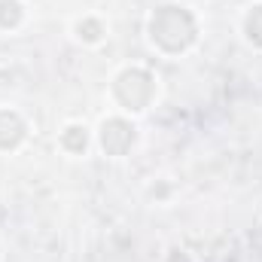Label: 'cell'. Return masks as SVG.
<instances>
[{
  "mask_svg": "<svg viewBox=\"0 0 262 262\" xmlns=\"http://www.w3.org/2000/svg\"><path fill=\"white\" fill-rule=\"evenodd\" d=\"M146 46L162 58H183L201 40V21L186 3H159L143 18Z\"/></svg>",
  "mask_w": 262,
  "mask_h": 262,
  "instance_id": "1",
  "label": "cell"
},
{
  "mask_svg": "<svg viewBox=\"0 0 262 262\" xmlns=\"http://www.w3.org/2000/svg\"><path fill=\"white\" fill-rule=\"evenodd\" d=\"M107 98L116 113H125L131 119L149 113L159 101V76L146 64H122L107 85Z\"/></svg>",
  "mask_w": 262,
  "mask_h": 262,
  "instance_id": "2",
  "label": "cell"
},
{
  "mask_svg": "<svg viewBox=\"0 0 262 262\" xmlns=\"http://www.w3.org/2000/svg\"><path fill=\"white\" fill-rule=\"evenodd\" d=\"M137 137V119L113 110L95 125V149L107 159H125L134 152Z\"/></svg>",
  "mask_w": 262,
  "mask_h": 262,
  "instance_id": "3",
  "label": "cell"
},
{
  "mask_svg": "<svg viewBox=\"0 0 262 262\" xmlns=\"http://www.w3.org/2000/svg\"><path fill=\"white\" fill-rule=\"evenodd\" d=\"M31 137V122L18 107L0 104V156H15Z\"/></svg>",
  "mask_w": 262,
  "mask_h": 262,
  "instance_id": "4",
  "label": "cell"
},
{
  "mask_svg": "<svg viewBox=\"0 0 262 262\" xmlns=\"http://www.w3.org/2000/svg\"><path fill=\"white\" fill-rule=\"evenodd\" d=\"M55 143L67 159H85L95 149V128H89L85 122H64L58 128Z\"/></svg>",
  "mask_w": 262,
  "mask_h": 262,
  "instance_id": "5",
  "label": "cell"
},
{
  "mask_svg": "<svg viewBox=\"0 0 262 262\" xmlns=\"http://www.w3.org/2000/svg\"><path fill=\"white\" fill-rule=\"evenodd\" d=\"M70 37H73L79 46H85V49H98L101 43H107L110 25H107V18L98 15V12H82V15H76V18L70 21Z\"/></svg>",
  "mask_w": 262,
  "mask_h": 262,
  "instance_id": "6",
  "label": "cell"
},
{
  "mask_svg": "<svg viewBox=\"0 0 262 262\" xmlns=\"http://www.w3.org/2000/svg\"><path fill=\"white\" fill-rule=\"evenodd\" d=\"M241 37L250 49L262 52V0H253L241 12Z\"/></svg>",
  "mask_w": 262,
  "mask_h": 262,
  "instance_id": "7",
  "label": "cell"
},
{
  "mask_svg": "<svg viewBox=\"0 0 262 262\" xmlns=\"http://www.w3.org/2000/svg\"><path fill=\"white\" fill-rule=\"evenodd\" d=\"M28 25L25 0H0V34H18Z\"/></svg>",
  "mask_w": 262,
  "mask_h": 262,
  "instance_id": "8",
  "label": "cell"
},
{
  "mask_svg": "<svg viewBox=\"0 0 262 262\" xmlns=\"http://www.w3.org/2000/svg\"><path fill=\"white\" fill-rule=\"evenodd\" d=\"M159 262H198V259L192 256L189 247H183V244H171V247H165V253H162V259Z\"/></svg>",
  "mask_w": 262,
  "mask_h": 262,
  "instance_id": "9",
  "label": "cell"
},
{
  "mask_svg": "<svg viewBox=\"0 0 262 262\" xmlns=\"http://www.w3.org/2000/svg\"><path fill=\"white\" fill-rule=\"evenodd\" d=\"M0 262H3V247H0Z\"/></svg>",
  "mask_w": 262,
  "mask_h": 262,
  "instance_id": "10",
  "label": "cell"
}]
</instances>
